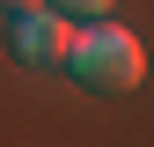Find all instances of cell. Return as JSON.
<instances>
[{
  "mask_svg": "<svg viewBox=\"0 0 154 147\" xmlns=\"http://www.w3.org/2000/svg\"><path fill=\"white\" fill-rule=\"evenodd\" d=\"M44 8H59V15H110V0H44Z\"/></svg>",
  "mask_w": 154,
  "mask_h": 147,
  "instance_id": "3957f363",
  "label": "cell"
},
{
  "mask_svg": "<svg viewBox=\"0 0 154 147\" xmlns=\"http://www.w3.org/2000/svg\"><path fill=\"white\" fill-rule=\"evenodd\" d=\"M66 66H73V81L103 88V96H125V88L147 81V52H140V37H132L125 22H103V15H95L88 30H73Z\"/></svg>",
  "mask_w": 154,
  "mask_h": 147,
  "instance_id": "6da1fadb",
  "label": "cell"
},
{
  "mask_svg": "<svg viewBox=\"0 0 154 147\" xmlns=\"http://www.w3.org/2000/svg\"><path fill=\"white\" fill-rule=\"evenodd\" d=\"M29 8H44V0H0V15H29Z\"/></svg>",
  "mask_w": 154,
  "mask_h": 147,
  "instance_id": "277c9868",
  "label": "cell"
},
{
  "mask_svg": "<svg viewBox=\"0 0 154 147\" xmlns=\"http://www.w3.org/2000/svg\"><path fill=\"white\" fill-rule=\"evenodd\" d=\"M8 44H15V59H29V66H66V44H73V15H51V8L8 15Z\"/></svg>",
  "mask_w": 154,
  "mask_h": 147,
  "instance_id": "7a4b0ae2",
  "label": "cell"
}]
</instances>
